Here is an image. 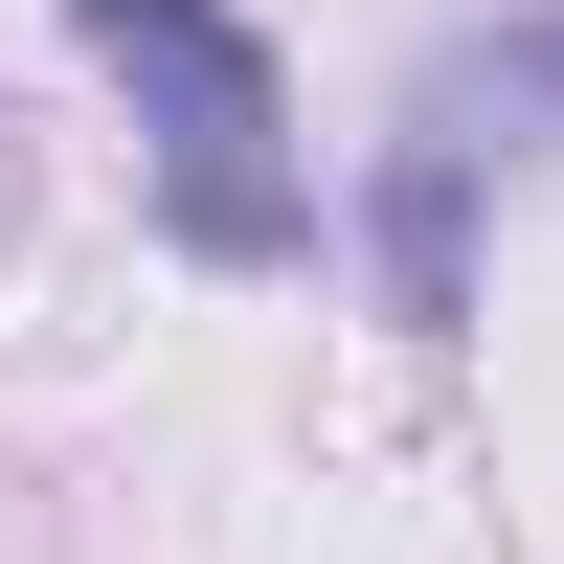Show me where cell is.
<instances>
[{
    "label": "cell",
    "mask_w": 564,
    "mask_h": 564,
    "mask_svg": "<svg viewBox=\"0 0 564 564\" xmlns=\"http://www.w3.org/2000/svg\"><path fill=\"white\" fill-rule=\"evenodd\" d=\"M90 68L135 90V135H159V226L204 271H294L316 249V159H294V90H271V45L226 23V0H68Z\"/></svg>",
    "instance_id": "cell-1"
},
{
    "label": "cell",
    "mask_w": 564,
    "mask_h": 564,
    "mask_svg": "<svg viewBox=\"0 0 564 564\" xmlns=\"http://www.w3.org/2000/svg\"><path fill=\"white\" fill-rule=\"evenodd\" d=\"M430 135H475V159H497V135H564V0L452 45V68H430Z\"/></svg>",
    "instance_id": "cell-3"
},
{
    "label": "cell",
    "mask_w": 564,
    "mask_h": 564,
    "mask_svg": "<svg viewBox=\"0 0 564 564\" xmlns=\"http://www.w3.org/2000/svg\"><path fill=\"white\" fill-rule=\"evenodd\" d=\"M384 316L406 339L475 316V135H384Z\"/></svg>",
    "instance_id": "cell-2"
}]
</instances>
